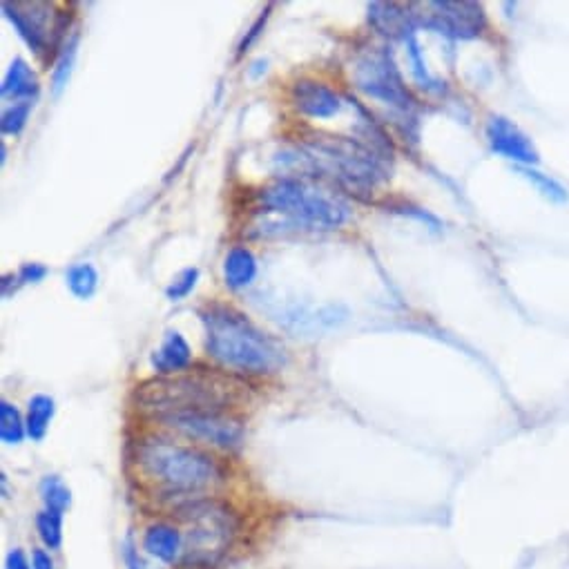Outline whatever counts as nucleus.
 Masks as SVG:
<instances>
[{
	"label": "nucleus",
	"instance_id": "obj_13",
	"mask_svg": "<svg viewBox=\"0 0 569 569\" xmlns=\"http://www.w3.org/2000/svg\"><path fill=\"white\" fill-rule=\"evenodd\" d=\"M257 277V259L246 246H235L224 259V282L233 291L250 286Z\"/></svg>",
	"mask_w": 569,
	"mask_h": 569
},
{
	"label": "nucleus",
	"instance_id": "obj_26",
	"mask_svg": "<svg viewBox=\"0 0 569 569\" xmlns=\"http://www.w3.org/2000/svg\"><path fill=\"white\" fill-rule=\"evenodd\" d=\"M5 569H32V567L21 549H12V552L7 554V558H5Z\"/></svg>",
	"mask_w": 569,
	"mask_h": 569
},
{
	"label": "nucleus",
	"instance_id": "obj_22",
	"mask_svg": "<svg viewBox=\"0 0 569 569\" xmlns=\"http://www.w3.org/2000/svg\"><path fill=\"white\" fill-rule=\"evenodd\" d=\"M32 101H23V103H14L3 110V121H0V130L3 134H21L25 130L27 119L32 112Z\"/></svg>",
	"mask_w": 569,
	"mask_h": 569
},
{
	"label": "nucleus",
	"instance_id": "obj_25",
	"mask_svg": "<svg viewBox=\"0 0 569 569\" xmlns=\"http://www.w3.org/2000/svg\"><path fill=\"white\" fill-rule=\"evenodd\" d=\"M268 12H270V7L266 9V12H264V16H262V18H259V21H257V23H255V25H253V27H250V30H248V34H246V36H244V41H241V45H239V54H244V52H246V50H248V47H250V45H253V43H255V41H257V36H259V34H262V30H264V25H266Z\"/></svg>",
	"mask_w": 569,
	"mask_h": 569
},
{
	"label": "nucleus",
	"instance_id": "obj_23",
	"mask_svg": "<svg viewBox=\"0 0 569 569\" xmlns=\"http://www.w3.org/2000/svg\"><path fill=\"white\" fill-rule=\"evenodd\" d=\"M197 282H199V268H183L179 275L170 282V286L166 288V297L170 302H181L195 291Z\"/></svg>",
	"mask_w": 569,
	"mask_h": 569
},
{
	"label": "nucleus",
	"instance_id": "obj_18",
	"mask_svg": "<svg viewBox=\"0 0 569 569\" xmlns=\"http://www.w3.org/2000/svg\"><path fill=\"white\" fill-rule=\"evenodd\" d=\"M27 436V424L21 411L12 402L3 400L0 402V438L5 445H18Z\"/></svg>",
	"mask_w": 569,
	"mask_h": 569
},
{
	"label": "nucleus",
	"instance_id": "obj_10",
	"mask_svg": "<svg viewBox=\"0 0 569 569\" xmlns=\"http://www.w3.org/2000/svg\"><path fill=\"white\" fill-rule=\"evenodd\" d=\"M291 103L297 112L308 119H333L342 112L344 101L329 85L313 79L297 81L291 88Z\"/></svg>",
	"mask_w": 569,
	"mask_h": 569
},
{
	"label": "nucleus",
	"instance_id": "obj_27",
	"mask_svg": "<svg viewBox=\"0 0 569 569\" xmlns=\"http://www.w3.org/2000/svg\"><path fill=\"white\" fill-rule=\"evenodd\" d=\"M32 569H54V561H52L50 554L43 552V549H34Z\"/></svg>",
	"mask_w": 569,
	"mask_h": 569
},
{
	"label": "nucleus",
	"instance_id": "obj_19",
	"mask_svg": "<svg viewBox=\"0 0 569 569\" xmlns=\"http://www.w3.org/2000/svg\"><path fill=\"white\" fill-rule=\"evenodd\" d=\"M38 489H41L43 505H45L47 511H56V514L61 516L65 514V509L70 507L72 494L59 476H45V478L41 480V487H38Z\"/></svg>",
	"mask_w": 569,
	"mask_h": 569
},
{
	"label": "nucleus",
	"instance_id": "obj_28",
	"mask_svg": "<svg viewBox=\"0 0 569 569\" xmlns=\"http://www.w3.org/2000/svg\"><path fill=\"white\" fill-rule=\"evenodd\" d=\"M125 563H128V567H130V569H143L141 558H139V554L134 552L132 547L125 549Z\"/></svg>",
	"mask_w": 569,
	"mask_h": 569
},
{
	"label": "nucleus",
	"instance_id": "obj_24",
	"mask_svg": "<svg viewBox=\"0 0 569 569\" xmlns=\"http://www.w3.org/2000/svg\"><path fill=\"white\" fill-rule=\"evenodd\" d=\"M47 275V268L43 264H23L21 270H18L16 279L18 284H38L43 282Z\"/></svg>",
	"mask_w": 569,
	"mask_h": 569
},
{
	"label": "nucleus",
	"instance_id": "obj_14",
	"mask_svg": "<svg viewBox=\"0 0 569 569\" xmlns=\"http://www.w3.org/2000/svg\"><path fill=\"white\" fill-rule=\"evenodd\" d=\"M38 94V81L32 67L23 59H16L9 65L3 79V99H12L16 103L32 101Z\"/></svg>",
	"mask_w": 569,
	"mask_h": 569
},
{
	"label": "nucleus",
	"instance_id": "obj_12",
	"mask_svg": "<svg viewBox=\"0 0 569 569\" xmlns=\"http://www.w3.org/2000/svg\"><path fill=\"white\" fill-rule=\"evenodd\" d=\"M143 549H146L152 558L168 563V565L181 563L183 558L181 529L168 523L152 525V527H148L146 534H143Z\"/></svg>",
	"mask_w": 569,
	"mask_h": 569
},
{
	"label": "nucleus",
	"instance_id": "obj_21",
	"mask_svg": "<svg viewBox=\"0 0 569 569\" xmlns=\"http://www.w3.org/2000/svg\"><path fill=\"white\" fill-rule=\"evenodd\" d=\"M76 45H79V38L72 36V38H67L65 45L61 47L59 63H56L54 76H52V85H54V94H61V90L65 88L67 81H70L72 67H74V61H76Z\"/></svg>",
	"mask_w": 569,
	"mask_h": 569
},
{
	"label": "nucleus",
	"instance_id": "obj_9",
	"mask_svg": "<svg viewBox=\"0 0 569 569\" xmlns=\"http://www.w3.org/2000/svg\"><path fill=\"white\" fill-rule=\"evenodd\" d=\"M353 81L366 96H371V99L398 105V108L409 105L407 103L409 94L407 90H404L402 81H400V74L395 72V65L393 61H391V54L387 50L366 52V54L355 63Z\"/></svg>",
	"mask_w": 569,
	"mask_h": 569
},
{
	"label": "nucleus",
	"instance_id": "obj_11",
	"mask_svg": "<svg viewBox=\"0 0 569 569\" xmlns=\"http://www.w3.org/2000/svg\"><path fill=\"white\" fill-rule=\"evenodd\" d=\"M152 369L163 378L179 375L190 366L192 351L179 331H168L159 349L152 353Z\"/></svg>",
	"mask_w": 569,
	"mask_h": 569
},
{
	"label": "nucleus",
	"instance_id": "obj_4",
	"mask_svg": "<svg viewBox=\"0 0 569 569\" xmlns=\"http://www.w3.org/2000/svg\"><path fill=\"white\" fill-rule=\"evenodd\" d=\"M257 199L259 212L282 228L340 230L351 219V206L344 197L304 177H282L268 183Z\"/></svg>",
	"mask_w": 569,
	"mask_h": 569
},
{
	"label": "nucleus",
	"instance_id": "obj_15",
	"mask_svg": "<svg viewBox=\"0 0 569 569\" xmlns=\"http://www.w3.org/2000/svg\"><path fill=\"white\" fill-rule=\"evenodd\" d=\"M54 411H56V404L50 395L38 393L30 400L25 424H27V436H30L32 440L38 442L45 438L52 418H54Z\"/></svg>",
	"mask_w": 569,
	"mask_h": 569
},
{
	"label": "nucleus",
	"instance_id": "obj_20",
	"mask_svg": "<svg viewBox=\"0 0 569 569\" xmlns=\"http://www.w3.org/2000/svg\"><path fill=\"white\" fill-rule=\"evenodd\" d=\"M36 532L47 549H59L63 543V516L43 509L36 516Z\"/></svg>",
	"mask_w": 569,
	"mask_h": 569
},
{
	"label": "nucleus",
	"instance_id": "obj_17",
	"mask_svg": "<svg viewBox=\"0 0 569 569\" xmlns=\"http://www.w3.org/2000/svg\"><path fill=\"white\" fill-rule=\"evenodd\" d=\"M65 279L72 295H76L79 300H90L99 288V273L92 264H74V266L67 268Z\"/></svg>",
	"mask_w": 569,
	"mask_h": 569
},
{
	"label": "nucleus",
	"instance_id": "obj_3",
	"mask_svg": "<svg viewBox=\"0 0 569 569\" xmlns=\"http://www.w3.org/2000/svg\"><path fill=\"white\" fill-rule=\"evenodd\" d=\"M279 161L300 172L331 177L358 197L369 195L375 183L384 177L382 161L369 141L333 137L324 132L304 134L293 150L279 154Z\"/></svg>",
	"mask_w": 569,
	"mask_h": 569
},
{
	"label": "nucleus",
	"instance_id": "obj_7",
	"mask_svg": "<svg viewBox=\"0 0 569 569\" xmlns=\"http://www.w3.org/2000/svg\"><path fill=\"white\" fill-rule=\"evenodd\" d=\"M170 431L190 442L221 451H235L244 440V422L233 411H175L157 416Z\"/></svg>",
	"mask_w": 569,
	"mask_h": 569
},
{
	"label": "nucleus",
	"instance_id": "obj_5",
	"mask_svg": "<svg viewBox=\"0 0 569 569\" xmlns=\"http://www.w3.org/2000/svg\"><path fill=\"white\" fill-rule=\"evenodd\" d=\"M244 384L217 373H179L137 387L139 409L154 418L175 411H233Z\"/></svg>",
	"mask_w": 569,
	"mask_h": 569
},
{
	"label": "nucleus",
	"instance_id": "obj_1",
	"mask_svg": "<svg viewBox=\"0 0 569 569\" xmlns=\"http://www.w3.org/2000/svg\"><path fill=\"white\" fill-rule=\"evenodd\" d=\"M132 465L157 496L181 503L204 498L206 491L224 480V469L208 451L163 436L139 438L132 447Z\"/></svg>",
	"mask_w": 569,
	"mask_h": 569
},
{
	"label": "nucleus",
	"instance_id": "obj_16",
	"mask_svg": "<svg viewBox=\"0 0 569 569\" xmlns=\"http://www.w3.org/2000/svg\"><path fill=\"white\" fill-rule=\"evenodd\" d=\"M404 14L400 12L398 5L373 3L369 5V23L384 36H398L404 27Z\"/></svg>",
	"mask_w": 569,
	"mask_h": 569
},
{
	"label": "nucleus",
	"instance_id": "obj_8",
	"mask_svg": "<svg viewBox=\"0 0 569 569\" xmlns=\"http://www.w3.org/2000/svg\"><path fill=\"white\" fill-rule=\"evenodd\" d=\"M3 12L38 56L50 54L67 32L65 16L52 21L54 7L47 3H3Z\"/></svg>",
	"mask_w": 569,
	"mask_h": 569
},
{
	"label": "nucleus",
	"instance_id": "obj_6",
	"mask_svg": "<svg viewBox=\"0 0 569 569\" xmlns=\"http://www.w3.org/2000/svg\"><path fill=\"white\" fill-rule=\"evenodd\" d=\"M175 516L183 525V567L210 569L233 549L239 520L228 505L210 498L188 500L177 505Z\"/></svg>",
	"mask_w": 569,
	"mask_h": 569
},
{
	"label": "nucleus",
	"instance_id": "obj_2",
	"mask_svg": "<svg viewBox=\"0 0 569 569\" xmlns=\"http://www.w3.org/2000/svg\"><path fill=\"white\" fill-rule=\"evenodd\" d=\"M206 351L217 364L244 375H268L286 364V351L244 313L228 304H208L199 311Z\"/></svg>",
	"mask_w": 569,
	"mask_h": 569
}]
</instances>
